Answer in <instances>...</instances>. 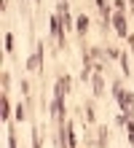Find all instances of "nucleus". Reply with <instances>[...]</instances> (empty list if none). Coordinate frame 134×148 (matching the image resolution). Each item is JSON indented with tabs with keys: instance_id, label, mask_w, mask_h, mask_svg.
Here are the masks:
<instances>
[{
	"instance_id": "obj_1",
	"label": "nucleus",
	"mask_w": 134,
	"mask_h": 148,
	"mask_svg": "<svg viewBox=\"0 0 134 148\" xmlns=\"http://www.w3.org/2000/svg\"><path fill=\"white\" fill-rule=\"evenodd\" d=\"M115 27H118L121 32H126V30H123V19H121V16H115Z\"/></svg>"
}]
</instances>
